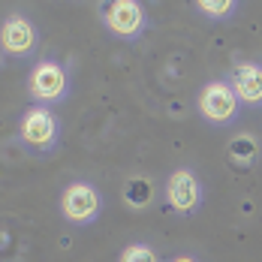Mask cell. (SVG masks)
<instances>
[{
    "mask_svg": "<svg viewBox=\"0 0 262 262\" xmlns=\"http://www.w3.org/2000/svg\"><path fill=\"white\" fill-rule=\"evenodd\" d=\"M60 211H63V217H67V220L88 223V220L100 211V193H97L91 184H70V187L63 190Z\"/></svg>",
    "mask_w": 262,
    "mask_h": 262,
    "instance_id": "1",
    "label": "cell"
},
{
    "mask_svg": "<svg viewBox=\"0 0 262 262\" xmlns=\"http://www.w3.org/2000/svg\"><path fill=\"white\" fill-rule=\"evenodd\" d=\"M199 108H202V115H205L208 121H217V124H223V121L235 118L238 97H235V91H232L226 81H211L208 88L202 91Z\"/></svg>",
    "mask_w": 262,
    "mask_h": 262,
    "instance_id": "2",
    "label": "cell"
},
{
    "mask_svg": "<svg viewBox=\"0 0 262 262\" xmlns=\"http://www.w3.org/2000/svg\"><path fill=\"white\" fill-rule=\"evenodd\" d=\"M166 196H169V205L175 211H193L199 205V199H202V184L196 181V175L190 172V169H178V172H172V178L166 184Z\"/></svg>",
    "mask_w": 262,
    "mask_h": 262,
    "instance_id": "3",
    "label": "cell"
},
{
    "mask_svg": "<svg viewBox=\"0 0 262 262\" xmlns=\"http://www.w3.org/2000/svg\"><path fill=\"white\" fill-rule=\"evenodd\" d=\"M21 139L33 148H46L57 139V118L49 108H30L21 121Z\"/></svg>",
    "mask_w": 262,
    "mask_h": 262,
    "instance_id": "4",
    "label": "cell"
},
{
    "mask_svg": "<svg viewBox=\"0 0 262 262\" xmlns=\"http://www.w3.org/2000/svg\"><path fill=\"white\" fill-rule=\"evenodd\" d=\"M30 91L39 100H60L67 94V76H63V70L57 63H52V60L39 63L33 70V76H30Z\"/></svg>",
    "mask_w": 262,
    "mask_h": 262,
    "instance_id": "5",
    "label": "cell"
},
{
    "mask_svg": "<svg viewBox=\"0 0 262 262\" xmlns=\"http://www.w3.org/2000/svg\"><path fill=\"white\" fill-rule=\"evenodd\" d=\"M142 18H145V15H142V6L133 3V0H115V3L105 9V25L112 27L115 33H121V36L139 33Z\"/></svg>",
    "mask_w": 262,
    "mask_h": 262,
    "instance_id": "6",
    "label": "cell"
},
{
    "mask_svg": "<svg viewBox=\"0 0 262 262\" xmlns=\"http://www.w3.org/2000/svg\"><path fill=\"white\" fill-rule=\"evenodd\" d=\"M3 49L9 54H27L33 49V25L25 15H9L3 21Z\"/></svg>",
    "mask_w": 262,
    "mask_h": 262,
    "instance_id": "7",
    "label": "cell"
},
{
    "mask_svg": "<svg viewBox=\"0 0 262 262\" xmlns=\"http://www.w3.org/2000/svg\"><path fill=\"white\" fill-rule=\"evenodd\" d=\"M232 91L244 103H259L262 100V70L253 63H241L232 76Z\"/></svg>",
    "mask_w": 262,
    "mask_h": 262,
    "instance_id": "8",
    "label": "cell"
},
{
    "mask_svg": "<svg viewBox=\"0 0 262 262\" xmlns=\"http://www.w3.org/2000/svg\"><path fill=\"white\" fill-rule=\"evenodd\" d=\"M121 196H124V202L130 208H148L151 199H154V184L148 181V178H142V175H133V178H127Z\"/></svg>",
    "mask_w": 262,
    "mask_h": 262,
    "instance_id": "9",
    "label": "cell"
},
{
    "mask_svg": "<svg viewBox=\"0 0 262 262\" xmlns=\"http://www.w3.org/2000/svg\"><path fill=\"white\" fill-rule=\"evenodd\" d=\"M256 154H259V142L250 133H241L229 142V160L238 163V166H250L256 160Z\"/></svg>",
    "mask_w": 262,
    "mask_h": 262,
    "instance_id": "10",
    "label": "cell"
},
{
    "mask_svg": "<svg viewBox=\"0 0 262 262\" xmlns=\"http://www.w3.org/2000/svg\"><path fill=\"white\" fill-rule=\"evenodd\" d=\"M196 6H199V12H205L211 18H226L235 3H232V0H199Z\"/></svg>",
    "mask_w": 262,
    "mask_h": 262,
    "instance_id": "11",
    "label": "cell"
},
{
    "mask_svg": "<svg viewBox=\"0 0 262 262\" xmlns=\"http://www.w3.org/2000/svg\"><path fill=\"white\" fill-rule=\"evenodd\" d=\"M121 262H157V253L145 244H130L124 253H121Z\"/></svg>",
    "mask_w": 262,
    "mask_h": 262,
    "instance_id": "12",
    "label": "cell"
},
{
    "mask_svg": "<svg viewBox=\"0 0 262 262\" xmlns=\"http://www.w3.org/2000/svg\"><path fill=\"white\" fill-rule=\"evenodd\" d=\"M172 262H196V259H190V256H178V259H172Z\"/></svg>",
    "mask_w": 262,
    "mask_h": 262,
    "instance_id": "13",
    "label": "cell"
}]
</instances>
